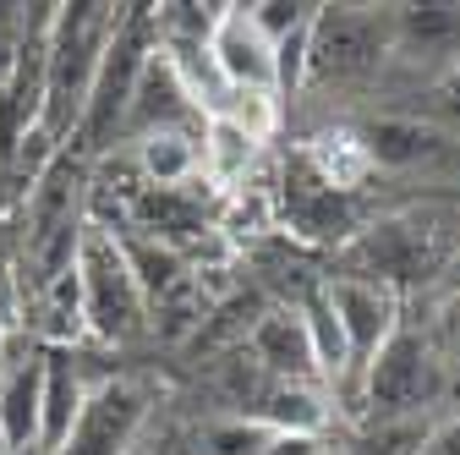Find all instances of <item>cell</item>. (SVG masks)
Listing matches in <instances>:
<instances>
[{
  "label": "cell",
  "instance_id": "obj_18",
  "mask_svg": "<svg viewBox=\"0 0 460 455\" xmlns=\"http://www.w3.org/2000/svg\"><path fill=\"white\" fill-rule=\"evenodd\" d=\"M313 176L323 182V187H334V192H357L362 182H367V148H362V138L351 132V127H329V132H318L302 154H296Z\"/></svg>",
  "mask_w": 460,
  "mask_h": 455
},
{
  "label": "cell",
  "instance_id": "obj_5",
  "mask_svg": "<svg viewBox=\"0 0 460 455\" xmlns=\"http://www.w3.org/2000/svg\"><path fill=\"white\" fill-rule=\"evenodd\" d=\"M394 49V12L373 6H318L307 28V77L302 83H357L373 77Z\"/></svg>",
  "mask_w": 460,
  "mask_h": 455
},
{
  "label": "cell",
  "instance_id": "obj_15",
  "mask_svg": "<svg viewBox=\"0 0 460 455\" xmlns=\"http://www.w3.org/2000/svg\"><path fill=\"white\" fill-rule=\"evenodd\" d=\"M39 384H44V362L33 357L0 373V455L39 450Z\"/></svg>",
  "mask_w": 460,
  "mask_h": 455
},
{
  "label": "cell",
  "instance_id": "obj_24",
  "mask_svg": "<svg viewBox=\"0 0 460 455\" xmlns=\"http://www.w3.org/2000/svg\"><path fill=\"white\" fill-rule=\"evenodd\" d=\"M444 280H449V291H455V297H460V253H455V263H449V269H444Z\"/></svg>",
  "mask_w": 460,
  "mask_h": 455
},
{
  "label": "cell",
  "instance_id": "obj_7",
  "mask_svg": "<svg viewBox=\"0 0 460 455\" xmlns=\"http://www.w3.org/2000/svg\"><path fill=\"white\" fill-rule=\"evenodd\" d=\"M148 423V395L132 379H104L99 389H88V401L66 433V444L55 455H132L137 433Z\"/></svg>",
  "mask_w": 460,
  "mask_h": 455
},
{
  "label": "cell",
  "instance_id": "obj_22",
  "mask_svg": "<svg viewBox=\"0 0 460 455\" xmlns=\"http://www.w3.org/2000/svg\"><path fill=\"white\" fill-rule=\"evenodd\" d=\"M422 455H460V417H449V423L422 444Z\"/></svg>",
  "mask_w": 460,
  "mask_h": 455
},
{
  "label": "cell",
  "instance_id": "obj_11",
  "mask_svg": "<svg viewBox=\"0 0 460 455\" xmlns=\"http://www.w3.org/2000/svg\"><path fill=\"white\" fill-rule=\"evenodd\" d=\"M203 110L192 104L187 83L176 77V67L164 61L159 49H148L143 61V77L132 88V110H127V132L121 138H154V132H203Z\"/></svg>",
  "mask_w": 460,
  "mask_h": 455
},
{
  "label": "cell",
  "instance_id": "obj_10",
  "mask_svg": "<svg viewBox=\"0 0 460 455\" xmlns=\"http://www.w3.org/2000/svg\"><path fill=\"white\" fill-rule=\"evenodd\" d=\"M208 61L219 72V83L230 94H274V44L252 28L247 6H219L214 28H208Z\"/></svg>",
  "mask_w": 460,
  "mask_h": 455
},
{
  "label": "cell",
  "instance_id": "obj_9",
  "mask_svg": "<svg viewBox=\"0 0 460 455\" xmlns=\"http://www.w3.org/2000/svg\"><path fill=\"white\" fill-rule=\"evenodd\" d=\"M274 209L285 214V225H291L302 242H351V236L362 231V219H357V192L323 187L302 159L291 165L285 187L274 192Z\"/></svg>",
  "mask_w": 460,
  "mask_h": 455
},
{
  "label": "cell",
  "instance_id": "obj_14",
  "mask_svg": "<svg viewBox=\"0 0 460 455\" xmlns=\"http://www.w3.org/2000/svg\"><path fill=\"white\" fill-rule=\"evenodd\" d=\"M83 401H88V389H83L77 362L66 352H49L44 357V384H39V450L44 455H55V450L66 444Z\"/></svg>",
  "mask_w": 460,
  "mask_h": 455
},
{
  "label": "cell",
  "instance_id": "obj_21",
  "mask_svg": "<svg viewBox=\"0 0 460 455\" xmlns=\"http://www.w3.org/2000/svg\"><path fill=\"white\" fill-rule=\"evenodd\" d=\"M313 12H318V6H296V0H252V6H247L252 28H258L269 44L291 39L296 28H307V22H313Z\"/></svg>",
  "mask_w": 460,
  "mask_h": 455
},
{
  "label": "cell",
  "instance_id": "obj_13",
  "mask_svg": "<svg viewBox=\"0 0 460 455\" xmlns=\"http://www.w3.org/2000/svg\"><path fill=\"white\" fill-rule=\"evenodd\" d=\"M258 154H263L258 138H247L236 121H225V116H208L203 132H198V159H203L198 176L208 187H219V198L242 192V187L258 182Z\"/></svg>",
  "mask_w": 460,
  "mask_h": 455
},
{
  "label": "cell",
  "instance_id": "obj_1",
  "mask_svg": "<svg viewBox=\"0 0 460 455\" xmlns=\"http://www.w3.org/2000/svg\"><path fill=\"white\" fill-rule=\"evenodd\" d=\"M460 253V219L444 209H400L384 219H367L362 231L340 247V274L351 280H373V286H389L394 297L406 286H428L438 280Z\"/></svg>",
  "mask_w": 460,
  "mask_h": 455
},
{
  "label": "cell",
  "instance_id": "obj_2",
  "mask_svg": "<svg viewBox=\"0 0 460 455\" xmlns=\"http://www.w3.org/2000/svg\"><path fill=\"white\" fill-rule=\"evenodd\" d=\"M121 17V6H55L49 28H44V104H39V143H49V154L61 148V138H72L88 83L99 72V55L110 44V28Z\"/></svg>",
  "mask_w": 460,
  "mask_h": 455
},
{
  "label": "cell",
  "instance_id": "obj_16",
  "mask_svg": "<svg viewBox=\"0 0 460 455\" xmlns=\"http://www.w3.org/2000/svg\"><path fill=\"white\" fill-rule=\"evenodd\" d=\"M132 165H137L143 187L181 192V187L198 182V170H203V159H198V132H154V138L137 143Z\"/></svg>",
  "mask_w": 460,
  "mask_h": 455
},
{
  "label": "cell",
  "instance_id": "obj_17",
  "mask_svg": "<svg viewBox=\"0 0 460 455\" xmlns=\"http://www.w3.org/2000/svg\"><path fill=\"white\" fill-rule=\"evenodd\" d=\"M362 148H367V165L378 170H411V165H422V159H433L438 148H444V138L433 132V127H422V121H406V116H384V121H367L362 132Z\"/></svg>",
  "mask_w": 460,
  "mask_h": 455
},
{
  "label": "cell",
  "instance_id": "obj_23",
  "mask_svg": "<svg viewBox=\"0 0 460 455\" xmlns=\"http://www.w3.org/2000/svg\"><path fill=\"white\" fill-rule=\"evenodd\" d=\"M444 340H449V352H455V362H460V297L444 308Z\"/></svg>",
  "mask_w": 460,
  "mask_h": 455
},
{
  "label": "cell",
  "instance_id": "obj_19",
  "mask_svg": "<svg viewBox=\"0 0 460 455\" xmlns=\"http://www.w3.org/2000/svg\"><path fill=\"white\" fill-rule=\"evenodd\" d=\"M302 324H307V340H313V357H318V379L334 389V384H345V379H357L351 373V346H345V329H340V318H334V308H329V297H323V280L302 297Z\"/></svg>",
  "mask_w": 460,
  "mask_h": 455
},
{
  "label": "cell",
  "instance_id": "obj_4",
  "mask_svg": "<svg viewBox=\"0 0 460 455\" xmlns=\"http://www.w3.org/2000/svg\"><path fill=\"white\" fill-rule=\"evenodd\" d=\"M77 318H83V335L104 340V346H115V340H132L143 329V291H137V274L121 253V242H115L110 225L88 219L83 225V242H77Z\"/></svg>",
  "mask_w": 460,
  "mask_h": 455
},
{
  "label": "cell",
  "instance_id": "obj_6",
  "mask_svg": "<svg viewBox=\"0 0 460 455\" xmlns=\"http://www.w3.org/2000/svg\"><path fill=\"white\" fill-rule=\"evenodd\" d=\"M449 384V368H444V352L411 324H400L378 357L362 368V406L373 417H411V412H428Z\"/></svg>",
  "mask_w": 460,
  "mask_h": 455
},
{
  "label": "cell",
  "instance_id": "obj_20",
  "mask_svg": "<svg viewBox=\"0 0 460 455\" xmlns=\"http://www.w3.org/2000/svg\"><path fill=\"white\" fill-rule=\"evenodd\" d=\"M455 49L460 44V6H394V49Z\"/></svg>",
  "mask_w": 460,
  "mask_h": 455
},
{
  "label": "cell",
  "instance_id": "obj_8",
  "mask_svg": "<svg viewBox=\"0 0 460 455\" xmlns=\"http://www.w3.org/2000/svg\"><path fill=\"white\" fill-rule=\"evenodd\" d=\"M323 297L345 329V346H351V373L362 379V368L378 357V346L406 324L400 318V297L389 286H373V280H351V274H329Z\"/></svg>",
  "mask_w": 460,
  "mask_h": 455
},
{
  "label": "cell",
  "instance_id": "obj_12",
  "mask_svg": "<svg viewBox=\"0 0 460 455\" xmlns=\"http://www.w3.org/2000/svg\"><path fill=\"white\" fill-rule=\"evenodd\" d=\"M252 362L263 379L274 384H302V389H318V357H313V340H307V324L296 308H274L252 324Z\"/></svg>",
  "mask_w": 460,
  "mask_h": 455
},
{
  "label": "cell",
  "instance_id": "obj_3",
  "mask_svg": "<svg viewBox=\"0 0 460 455\" xmlns=\"http://www.w3.org/2000/svg\"><path fill=\"white\" fill-rule=\"evenodd\" d=\"M154 49V22H148V6H121L110 28V44L99 55V72L88 83V99H83V116L72 127L77 138V154H104L115 138L127 132V110H132V88L143 77V61Z\"/></svg>",
  "mask_w": 460,
  "mask_h": 455
}]
</instances>
